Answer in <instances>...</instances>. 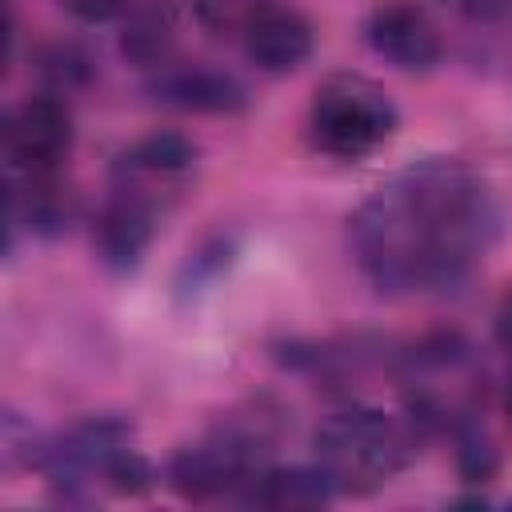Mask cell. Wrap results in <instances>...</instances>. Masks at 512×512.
Returning a JSON list of instances; mask_svg holds the SVG:
<instances>
[{
  "label": "cell",
  "instance_id": "obj_1",
  "mask_svg": "<svg viewBox=\"0 0 512 512\" xmlns=\"http://www.w3.org/2000/svg\"><path fill=\"white\" fill-rule=\"evenodd\" d=\"M504 212L492 184L456 156L396 168L348 216V248L380 296L460 288L500 240Z\"/></svg>",
  "mask_w": 512,
  "mask_h": 512
},
{
  "label": "cell",
  "instance_id": "obj_2",
  "mask_svg": "<svg viewBox=\"0 0 512 512\" xmlns=\"http://www.w3.org/2000/svg\"><path fill=\"white\" fill-rule=\"evenodd\" d=\"M284 440V408L248 400L212 420L204 436L180 444L164 464V484L188 504L244 500Z\"/></svg>",
  "mask_w": 512,
  "mask_h": 512
},
{
  "label": "cell",
  "instance_id": "obj_3",
  "mask_svg": "<svg viewBox=\"0 0 512 512\" xmlns=\"http://www.w3.org/2000/svg\"><path fill=\"white\" fill-rule=\"evenodd\" d=\"M428 428L404 408L384 412L372 404L332 408L312 428V464L328 476L336 496H368L400 476L424 448Z\"/></svg>",
  "mask_w": 512,
  "mask_h": 512
},
{
  "label": "cell",
  "instance_id": "obj_4",
  "mask_svg": "<svg viewBox=\"0 0 512 512\" xmlns=\"http://www.w3.org/2000/svg\"><path fill=\"white\" fill-rule=\"evenodd\" d=\"M392 376L400 380L404 408L432 432H452L484 412V364L456 332H436L396 352Z\"/></svg>",
  "mask_w": 512,
  "mask_h": 512
},
{
  "label": "cell",
  "instance_id": "obj_5",
  "mask_svg": "<svg viewBox=\"0 0 512 512\" xmlns=\"http://www.w3.org/2000/svg\"><path fill=\"white\" fill-rule=\"evenodd\" d=\"M400 128V108L364 72H332L308 104V144L332 160H364Z\"/></svg>",
  "mask_w": 512,
  "mask_h": 512
},
{
  "label": "cell",
  "instance_id": "obj_6",
  "mask_svg": "<svg viewBox=\"0 0 512 512\" xmlns=\"http://www.w3.org/2000/svg\"><path fill=\"white\" fill-rule=\"evenodd\" d=\"M196 176V144L180 132H148L120 148L108 164V192L148 204L152 212H172Z\"/></svg>",
  "mask_w": 512,
  "mask_h": 512
},
{
  "label": "cell",
  "instance_id": "obj_7",
  "mask_svg": "<svg viewBox=\"0 0 512 512\" xmlns=\"http://www.w3.org/2000/svg\"><path fill=\"white\" fill-rule=\"evenodd\" d=\"M76 144V120L64 96L32 92L4 116V156L12 172H60Z\"/></svg>",
  "mask_w": 512,
  "mask_h": 512
},
{
  "label": "cell",
  "instance_id": "obj_8",
  "mask_svg": "<svg viewBox=\"0 0 512 512\" xmlns=\"http://www.w3.org/2000/svg\"><path fill=\"white\" fill-rule=\"evenodd\" d=\"M364 44L400 72H432L444 60V36L432 12L416 0H388L368 12Z\"/></svg>",
  "mask_w": 512,
  "mask_h": 512
},
{
  "label": "cell",
  "instance_id": "obj_9",
  "mask_svg": "<svg viewBox=\"0 0 512 512\" xmlns=\"http://www.w3.org/2000/svg\"><path fill=\"white\" fill-rule=\"evenodd\" d=\"M240 36V52L244 60L264 72V76H288L300 64H308L312 48H316V28L312 20L292 8V4H276L264 0L260 8L248 12V20L236 28Z\"/></svg>",
  "mask_w": 512,
  "mask_h": 512
},
{
  "label": "cell",
  "instance_id": "obj_10",
  "mask_svg": "<svg viewBox=\"0 0 512 512\" xmlns=\"http://www.w3.org/2000/svg\"><path fill=\"white\" fill-rule=\"evenodd\" d=\"M148 92L156 104L204 116H236L248 108V88L220 64L208 60H168L148 72Z\"/></svg>",
  "mask_w": 512,
  "mask_h": 512
},
{
  "label": "cell",
  "instance_id": "obj_11",
  "mask_svg": "<svg viewBox=\"0 0 512 512\" xmlns=\"http://www.w3.org/2000/svg\"><path fill=\"white\" fill-rule=\"evenodd\" d=\"M80 216L76 192L60 180V172H12L8 168V248L16 232L52 240L64 236Z\"/></svg>",
  "mask_w": 512,
  "mask_h": 512
},
{
  "label": "cell",
  "instance_id": "obj_12",
  "mask_svg": "<svg viewBox=\"0 0 512 512\" xmlns=\"http://www.w3.org/2000/svg\"><path fill=\"white\" fill-rule=\"evenodd\" d=\"M156 224H160V212H152L140 200L108 192V200L100 204L92 220V248H96L100 268H108L112 276L136 272L144 252L156 240Z\"/></svg>",
  "mask_w": 512,
  "mask_h": 512
},
{
  "label": "cell",
  "instance_id": "obj_13",
  "mask_svg": "<svg viewBox=\"0 0 512 512\" xmlns=\"http://www.w3.org/2000/svg\"><path fill=\"white\" fill-rule=\"evenodd\" d=\"M176 16L164 0H128L120 12V52L128 64L156 72L160 64L176 60Z\"/></svg>",
  "mask_w": 512,
  "mask_h": 512
},
{
  "label": "cell",
  "instance_id": "obj_14",
  "mask_svg": "<svg viewBox=\"0 0 512 512\" xmlns=\"http://www.w3.org/2000/svg\"><path fill=\"white\" fill-rule=\"evenodd\" d=\"M336 496V488L328 484V476L316 464H292V468H276L268 464L256 484L248 488L244 504H260V508H276V512H304V508H324Z\"/></svg>",
  "mask_w": 512,
  "mask_h": 512
},
{
  "label": "cell",
  "instance_id": "obj_15",
  "mask_svg": "<svg viewBox=\"0 0 512 512\" xmlns=\"http://www.w3.org/2000/svg\"><path fill=\"white\" fill-rule=\"evenodd\" d=\"M452 444H456L452 456H456V468H460L464 480H472V484L492 480V472L500 468V452H496L492 436L484 432L480 416L468 420V424H460V428H452Z\"/></svg>",
  "mask_w": 512,
  "mask_h": 512
},
{
  "label": "cell",
  "instance_id": "obj_16",
  "mask_svg": "<svg viewBox=\"0 0 512 512\" xmlns=\"http://www.w3.org/2000/svg\"><path fill=\"white\" fill-rule=\"evenodd\" d=\"M40 76L52 84L48 92L64 96V92L84 88V84L92 80V60H88V52L76 48V44H48V48L40 52Z\"/></svg>",
  "mask_w": 512,
  "mask_h": 512
},
{
  "label": "cell",
  "instance_id": "obj_17",
  "mask_svg": "<svg viewBox=\"0 0 512 512\" xmlns=\"http://www.w3.org/2000/svg\"><path fill=\"white\" fill-rule=\"evenodd\" d=\"M228 260H232V244L228 240H208V244H200L196 252H188V260H184V272H180V292H196V288H204L208 280H216L224 268H228Z\"/></svg>",
  "mask_w": 512,
  "mask_h": 512
},
{
  "label": "cell",
  "instance_id": "obj_18",
  "mask_svg": "<svg viewBox=\"0 0 512 512\" xmlns=\"http://www.w3.org/2000/svg\"><path fill=\"white\" fill-rule=\"evenodd\" d=\"M260 4H264V0H192L200 24L212 28V32H232V28H240V24L248 20V12L260 8Z\"/></svg>",
  "mask_w": 512,
  "mask_h": 512
},
{
  "label": "cell",
  "instance_id": "obj_19",
  "mask_svg": "<svg viewBox=\"0 0 512 512\" xmlns=\"http://www.w3.org/2000/svg\"><path fill=\"white\" fill-rule=\"evenodd\" d=\"M60 4H64L76 20H84V24H100V20L120 16L128 0H60Z\"/></svg>",
  "mask_w": 512,
  "mask_h": 512
},
{
  "label": "cell",
  "instance_id": "obj_20",
  "mask_svg": "<svg viewBox=\"0 0 512 512\" xmlns=\"http://www.w3.org/2000/svg\"><path fill=\"white\" fill-rule=\"evenodd\" d=\"M496 340L504 352H512V288L500 296V308H496Z\"/></svg>",
  "mask_w": 512,
  "mask_h": 512
},
{
  "label": "cell",
  "instance_id": "obj_21",
  "mask_svg": "<svg viewBox=\"0 0 512 512\" xmlns=\"http://www.w3.org/2000/svg\"><path fill=\"white\" fill-rule=\"evenodd\" d=\"M504 408H508V420H512V388H508V400H504Z\"/></svg>",
  "mask_w": 512,
  "mask_h": 512
}]
</instances>
